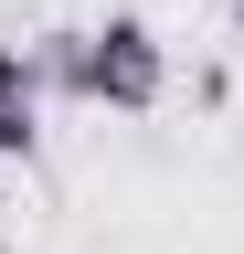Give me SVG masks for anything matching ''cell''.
<instances>
[{"mask_svg":"<svg viewBox=\"0 0 244 254\" xmlns=\"http://www.w3.org/2000/svg\"><path fill=\"white\" fill-rule=\"evenodd\" d=\"M21 53H32L43 95H75V106H85V32H75V21H64V32H32Z\"/></svg>","mask_w":244,"mask_h":254,"instance_id":"obj_3","label":"cell"},{"mask_svg":"<svg viewBox=\"0 0 244 254\" xmlns=\"http://www.w3.org/2000/svg\"><path fill=\"white\" fill-rule=\"evenodd\" d=\"M160 95H170V43H160L138 11H106L96 32H85V106L149 117Z\"/></svg>","mask_w":244,"mask_h":254,"instance_id":"obj_1","label":"cell"},{"mask_svg":"<svg viewBox=\"0 0 244 254\" xmlns=\"http://www.w3.org/2000/svg\"><path fill=\"white\" fill-rule=\"evenodd\" d=\"M0 201H11V159H0Z\"/></svg>","mask_w":244,"mask_h":254,"instance_id":"obj_4","label":"cell"},{"mask_svg":"<svg viewBox=\"0 0 244 254\" xmlns=\"http://www.w3.org/2000/svg\"><path fill=\"white\" fill-rule=\"evenodd\" d=\"M43 148V74H32V53L21 43H0V159H32Z\"/></svg>","mask_w":244,"mask_h":254,"instance_id":"obj_2","label":"cell"},{"mask_svg":"<svg viewBox=\"0 0 244 254\" xmlns=\"http://www.w3.org/2000/svg\"><path fill=\"white\" fill-rule=\"evenodd\" d=\"M234 43H244V0H234Z\"/></svg>","mask_w":244,"mask_h":254,"instance_id":"obj_5","label":"cell"}]
</instances>
